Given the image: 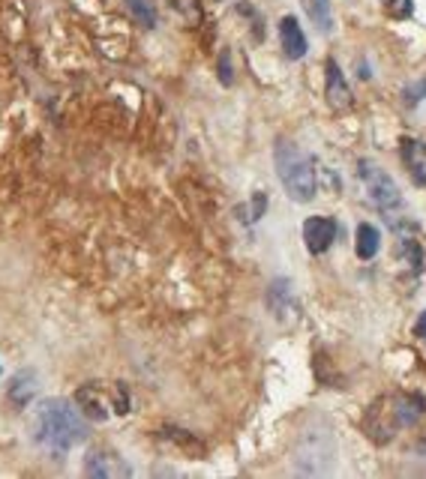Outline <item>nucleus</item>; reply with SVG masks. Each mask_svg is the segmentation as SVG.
<instances>
[{
	"instance_id": "obj_1",
	"label": "nucleus",
	"mask_w": 426,
	"mask_h": 479,
	"mask_svg": "<svg viewBox=\"0 0 426 479\" xmlns=\"http://www.w3.org/2000/svg\"><path fill=\"white\" fill-rule=\"evenodd\" d=\"M88 423H84L81 410L66 399H48L42 401L37 414V438L46 450L64 456L66 450H72L75 443L88 441Z\"/></svg>"
},
{
	"instance_id": "obj_2",
	"label": "nucleus",
	"mask_w": 426,
	"mask_h": 479,
	"mask_svg": "<svg viewBox=\"0 0 426 479\" xmlns=\"http://www.w3.org/2000/svg\"><path fill=\"white\" fill-rule=\"evenodd\" d=\"M274 162H277L279 183L288 192V198L297 204H310L315 198V192H319V177H315L310 153L297 147L294 141L279 139L274 147Z\"/></svg>"
},
{
	"instance_id": "obj_3",
	"label": "nucleus",
	"mask_w": 426,
	"mask_h": 479,
	"mask_svg": "<svg viewBox=\"0 0 426 479\" xmlns=\"http://www.w3.org/2000/svg\"><path fill=\"white\" fill-rule=\"evenodd\" d=\"M361 177H363L366 192H370L372 204L381 210V216L388 219V225L394 228L396 222L403 219V213H405V201H403V195H399V189H396L394 177H390L385 168L372 165V162H366V159L361 162Z\"/></svg>"
},
{
	"instance_id": "obj_4",
	"label": "nucleus",
	"mask_w": 426,
	"mask_h": 479,
	"mask_svg": "<svg viewBox=\"0 0 426 479\" xmlns=\"http://www.w3.org/2000/svg\"><path fill=\"white\" fill-rule=\"evenodd\" d=\"M75 408L81 410V416L93 419V423H106L112 414H130V396H126L124 387H115L112 399H108L97 383H84L75 392Z\"/></svg>"
},
{
	"instance_id": "obj_5",
	"label": "nucleus",
	"mask_w": 426,
	"mask_h": 479,
	"mask_svg": "<svg viewBox=\"0 0 426 479\" xmlns=\"http://www.w3.org/2000/svg\"><path fill=\"white\" fill-rule=\"evenodd\" d=\"M330 458H334V434H330L328 425H319V429L301 434V443H297V467H301V474H325L330 467Z\"/></svg>"
},
{
	"instance_id": "obj_6",
	"label": "nucleus",
	"mask_w": 426,
	"mask_h": 479,
	"mask_svg": "<svg viewBox=\"0 0 426 479\" xmlns=\"http://www.w3.org/2000/svg\"><path fill=\"white\" fill-rule=\"evenodd\" d=\"M363 432H366V438L376 441V443H388L399 432L394 396H381V399L372 401L370 410H366V416H363Z\"/></svg>"
},
{
	"instance_id": "obj_7",
	"label": "nucleus",
	"mask_w": 426,
	"mask_h": 479,
	"mask_svg": "<svg viewBox=\"0 0 426 479\" xmlns=\"http://www.w3.org/2000/svg\"><path fill=\"white\" fill-rule=\"evenodd\" d=\"M84 476H97V479H121L132 476V467L126 465L121 452L108 450V447H93L84 456Z\"/></svg>"
},
{
	"instance_id": "obj_8",
	"label": "nucleus",
	"mask_w": 426,
	"mask_h": 479,
	"mask_svg": "<svg viewBox=\"0 0 426 479\" xmlns=\"http://www.w3.org/2000/svg\"><path fill=\"white\" fill-rule=\"evenodd\" d=\"M337 240V222L330 216H310L303 222V243L310 255H325Z\"/></svg>"
},
{
	"instance_id": "obj_9",
	"label": "nucleus",
	"mask_w": 426,
	"mask_h": 479,
	"mask_svg": "<svg viewBox=\"0 0 426 479\" xmlns=\"http://www.w3.org/2000/svg\"><path fill=\"white\" fill-rule=\"evenodd\" d=\"M325 97L334 111H348L352 108V90H348V81L343 70H339L337 60H328V79H325Z\"/></svg>"
},
{
	"instance_id": "obj_10",
	"label": "nucleus",
	"mask_w": 426,
	"mask_h": 479,
	"mask_svg": "<svg viewBox=\"0 0 426 479\" xmlns=\"http://www.w3.org/2000/svg\"><path fill=\"white\" fill-rule=\"evenodd\" d=\"M399 159H403V165L408 174H412L414 183L426 186V144L405 135V139L399 141Z\"/></svg>"
},
{
	"instance_id": "obj_11",
	"label": "nucleus",
	"mask_w": 426,
	"mask_h": 479,
	"mask_svg": "<svg viewBox=\"0 0 426 479\" xmlns=\"http://www.w3.org/2000/svg\"><path fill=\"white\" fill-rule=\"evenodd\" d=\"M394 410H396V419H399V429H414L426 414V399L421 396V392H396Z\"/></svg>"
},
{
	"instance_id": "obj_12",
	"label": "nucleus",
	"mask_w": 426,
	"mask_h": 479,
	"mask_svg": "<svg viewBox=\"0 0 426 479\" xmlns=\"http://www.w3.org/2000/svg\"><path fill=\"white\" fill-rule=\"evenodd\" d=\"M279 42H283V51L288 60H301L306 55V37L294 15H285V19L279 21Z\"/></svg>"
},
{
	"instance_id": "obj_13",
	"label": "nucleus",
	"mask_w": 426,
	"mask_h": 479,
	"mask_svg": "<svg viewBox=\"0 0 426 479\" xmlns=\"http://www.w3.org/2000/svg\"><path fill=\"white\" fill-rule=\"evenodd\" d=\"M39 390V381H37V372H19L10 383V390H6V399H10V405L15 408H28L33 396H37Z\"/></svg>"
},
{
	"instance_id": "obj_14",
	"label": "nucleus",
	"mask_w": 426,
	"mask_h": 479,
	"mask_svg": "<svg viewBox=\"0 0 426 479\" xmlns=\"http://www.w3.org/2000/svg\"><path fill=\"white\" fill-rule=\"evenodd\" d=\"M357 243H354V249H357V258L361 261H372L379 255L381 249V231L376 225H370V222H363V225H357Z\"/></svg>"
},
{
	"instance_id": "obj_15",
	"label": "nucleus",
	"mask_w": 426,
	"mask_h": 479,
	"mask_svg": "<svg viewBox=\"0 0 426 479\" xmlns=\"http://www.w3.org/2000/svg\"><path fill=\"white\" fill-rule=\"evenodd\" d=\"M268 306L277 318H285L288 309L294 306V294H292V282L288 279H277L268 290Z\"/></svg>"
},
{
	"instance_id": "obj_16",
	"label": "nucleus",
	"mask_w": 426,
	"mask_h": 479,
	"mask_svg": "<svg viewBox=\"0 0 426 479\" xmlns=\"http://www.w3.org/2000/svg\"><path fill=\"white\" fill-rule=\"evenodd\" d=\"M301 6L321 33L334 30V10H330V0H301Z\"/></svg>"
},
{
	"instance_id": "obj_17",
	"label": "nucleus",
	"mask_w": 426,
	"mask_h": 479,
	"mask_svg": "<svg viewBox=\"0 0 426 479\" xmlns=\"http://www.w3.org/2000/svg\"><path fill=\"white\" fill-rule=\"evenodd\" d=\"M163 438L172 441V443H177V447H181L186 456H192V458H201V456H204V443H201L199 438H192L190 432H183V429H166Z\"/></svg>"
},
{
	"instance_id": "obj_18",
	"label": "nucleus",
	"mask_w": 426,
	"mask_h": 479,
	"mask_svg": "<svg viewBox=\"0 0 426 479\" xmlns=\"http://www.w3.org/2000/svg\"><path fill=\"white\" fill-rule=\"evenodd\" d=\"M124 4L141 28H157V6L150 0H124Z\"/></svg>"
},
{
	"instance_id": "obj_19",
	"label": "nucleus",
	"mask_w": 426,
	"mask_h": 479,
	"mask_svg": "<svg viewBox=\"0 0 426 479\" xmlns=\"http://www.w3.org/2000/svg\"><path fill=\"white\" fill-rule=\"evenodd\" d=\"M399 255L408 261V267H412L414 273L423 270V246L417 243L414 237H403V243H399Z\"/></svg>"
},
{
	"instance_id": "obj_20",
	"label": "nucleus",
	"mask_w": 426,
	"mask_h": 479,
	"mask_svg": "<svg viewBox=\"0 0 426 479\" xmlns=\"http://www.w3.org/2000/svg\"><path fill=\"white\" fill-rule=\"evenodd\" d=\"M385 13L390 15V19H396V21L412 19L414 4H412V0H385Z\"/></svg>"
},
{
	"instance_id": "obj_21",
	"label": "nucleus",
	"mask_w": 426,
	"mask_h": 479,
	"mask_svg": "<svg viewBox=\"0 0 426 479\" xmlns=\"http://www.w3.org/2000/svg\"><path fill=\"white\" fill-rule=\"evenodd\" d=\"M421 99H426V79L408 84V88H405V102H408V105H414V102H421Z\"/></svg>"
},
{
	"instance_id": "obj_22",
	"label": "nucleus",
	"mask_w": 426,
	"mask_h": 479,
	"mask_svg": "<svg viewBox=\"0 0 426 479\" xmlns=\"http://www.w3.org/2000/svg\"><path fill=\"white\" fill-rule=\"evenodd\" d=\"M264 210H268V195H264V192H255V195H252V213H250V219H246V222H259Z\"/></svg>"
},
{
	"instance_id": "obj_23",
	"label": "nucleus",
	"mask_w": 426,
	"mask_h": 479,
	"mask_svg": "<svg viewBox=\"0 0 426 479\" xmlns=\"http://www.w3.org/2000/svg\"><path fill=\"white\" fill-rule=\"evenodd\" d=\"M219 81L226 84H232V57H228V51H223V55H219Z\"/></svg>"
},
{
	"instance_id": "obj_24",
	"label": "nucleus",
	"mask_w": 426,
	"mask_h": 479,
	"mask_svg": "<svg viewBox=\"0 0 426 479\" xmlns=\"http://www.w3.org/2000/svg\"><path fill=\"white\" fill-rule=\"evenodd\" d=\"M412 452L414 456H421V458H426V434H421V438L414 441V447H412Z\"/></svg>"
},
{
	"instance_id": "obj_25",
	"label": "nucleus",
	"mask_w": 426,
	"mask_h": 479,
	"mask_svg": "<svg viewBox=\"0 0 426 479\" xmlns=\"http://www.w3.org/2000/svg\"><path fill=\"white\" fill-rule=\"evenodd\" d=\"M414 332H417V339H423V341H426V312H421V318H417Z\"/></svg>"
}]
</instances>
